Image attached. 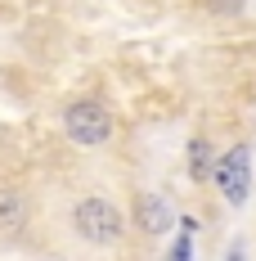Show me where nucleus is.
I'll list each match as a JSON object with an SVG mask.
<instances>
[{
  "instance_id": "1",
  "label": "nucleus",
  "mask_w": 256,
  "mask_h": 261,
  "mask_svg": "<svg viewBox=\"0 0 256 261\" xmlns=\"http://www.w3.org/2000/svg\"><path fill=\"white\" fill-rule=\"evenodd\" d=\"M72 225H77V234L86 243L112 248V243H122V234H126V212L117 207L112 198H81L77 207H72Z\"/></svg>"
},
{
  "instance_id": "2",
  "label": "nucleus",
  "mask_w": 256,
  "mask_h": 261,
  "mask_svg": "<svg viewBox=\"0 0 256 261\" xmlns=\"http://www.w3.org/2000/svg\"><path fill=\"white\" fill-rule=\"evenodd\" d=\"M63 130L81 149H99V144L112 140V113L95 99H77V104L63 108Z\"/></svg>"
},
{
  "instance_id": "3",
  "label": "nucleus",
  "mask_w": 256,
  "mask_h": 261,
  "mask_svg": "<svg viewBox=\"0 0 256 261\" xmlns=\"http://www.w3.org/2000/svg\"><path fill=\"white\" fill-rule=\"evenodd\" d=\"M211 185L220 189V198L234 203V207L247 203V194H252V153H247V144H230L225 153L216 158Z\"/></svg>"
},
{
  "instance_id": "4",
  "label": "nucleus",
  "mask_w": 256,
  "mask_h": 261,
  "mask_svg": "<svg viewBox=\"0 0 256 261\" xmlns=\"http://www.w3.org/2000/svg\"><path fill=\"white\" fill-rule=\"evenodd\" d=\"M135 225L144 230V234H166L171 225H176V212L166 198H157V194H139L135 198Z\"/></svg>"
},
{
  "instance_id": "5",
  "label": "nucleus",
  "mask_w": 256,
  "mask_h": 261,
  "mask_svg": "<svg viewBox=\"0 0 256 261\" xmlns=\"http://www.w3.org/2000/svg\"><path fill=\"white\" fill-rule=\"evenodd\" d=\"M27 221H32V203H27L18 189L0 185V234H5V239H18L27 230Z\"/></svg>"
},
{
  "instance_id": "6",
  "label": "nucleus",
  "mask_w": 256,
  "mask_h": 261,
  "mask_svg": "<svg viewBox=\"0 0 256 261\" xmlns=\"http://www.w3.org/2000/svg\"><path fill=\"white\" fill-rule=\"evenodd\" d=\"M216 158H220V153H216L207 140H193V144H189V176H193V180H211Z\"/></svg>"
},
{
  "instance_id": "7",
  "label": "nucleus",
  "mask_w": 256,
  "mask_h": 261,
  "mask_svg": "<svg viewBox=\"0 0 256 261\" xmlns=\"http://www.w3.org/2000/svg\"><path fill=\"white\" fill-rule=\"evenodd\" d=\"M171 261H193V243H189V234L176 239V248H171Z\"/></svg>"
},
{
  "instance_id": "8",
  "label": "nucleus",
  "mask_w": 256,
  "mask_h": 261,
  "mask_svg": "<svg viewBox=\"0 0 256 261\" xmlns=\"http://www.w3.org/2000/svg\"><path fill=\"white\" fill-rule=\"evenodd\" d=\"M230 261H247V248H243V243H234V248H230Z\"/></svg>"
}]
</instances>
